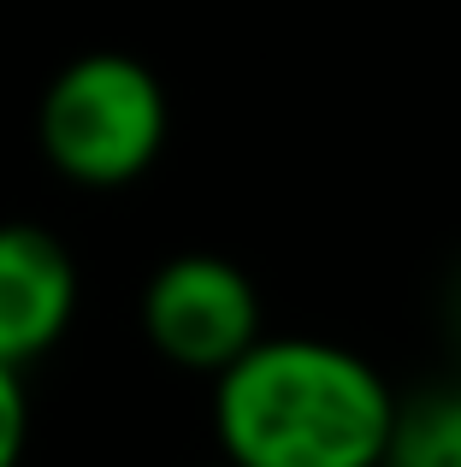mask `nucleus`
Returning a JSON list of instances; mask_svg holds the SVG:
<instances>
[{
	"label": "nucleus",
	"instance_id": "nucleus-1",
	"mask_svg": "<svg viewBox=\"0 0 461 467\" xmlns=\"http://www.w3.org/2000/svg\"><path fill=\"white\" fill-rule=\"evenodd\" d=\"M396 397L332 337H254L213 373V432L230 467H384Z\"/></svg>",
	"mask_w": 461,
	"mask_h": 467
},
{
	"label": "nucleus",
	"instance_id": "nucleus-2",
	"mask_svg": "<svg viewBox=\"0 0 461 467\" xmlns=\"http://www.w3.org/2000/svg\"><path fill=\"white\" fill-rule=\"evenodd\" d=\"M166 89L130 54H83L47 83L36 137L59 178L83 190H125L166 149Z\"/></svg>",
	"mask_w": 461,
	"mask_h": 467
},
{
	"label": "nucleus",
	"instance_id": "nucleus-3",
	"mask_svg": "<svg viewBox=\"0 0 461 467\" xmlns=\"http://www.w3.org/2000/svg\"><path fill=\"white\" fill-rule=\"evenodd\" d=\"M142 337L184 373H225L261 337V290L225 254H172L142 290Z\"/></svg>",
	"mask_w": 461,
	"mask_h": 467
},
{
	"label": "nucleus",
	"instance_id": "nucleus-4",
	"mask_svg": "<svg viewBox=\"0 0 461 467\" xmlns=\"http://www.w3.org/2000/svg\"><path fill=\"white\" fill-rule=\"evenodd\" d=\"M77 314V261L30 219L0 225V361L24 367L66 337Z\"/></svg>",
	"mask_w": 461,
	"mask_h": 467
},
{
	"label": "nucleus",
	"instance_id": "nucleus-5",
	"mask_svg": "<svg viewBox=\"0 0 461 467\" xmlns=\"http://www.w3.org/2000/svg\"><path fill=\"white\" fill-rule=\"evenodd\" d=\"M384 467H461V390L396 409Z\"/></svg>",
	"mask_w": 461,
	"mask_h": 467
},
{
	"label": "nucleus",
	"instance_id": "nucleus-6",
	"mask_svg": "<svg viewBox=\"0 0 461 467\" xmlns=\"http://www.w3.org/2000/svg\"><path fill=\"white\" fill-rule=\"evenodd\" d=\"M24 438H30V397H24L18 367L0 361V467H18Z\"/></svg>",
	"mask_w": 461,
	"mask_h": 467
},
{
	"label": "nucleus",
	"instance_id": "nucleus-7",
	"mask_svg": "<svg viewBox=\"0 0 461 467\" xmlns=\"http://www.w3.org/2000/svg\"><path fill=\"white\" fill-rule=\"evenodd\" d=\"M213 467H230V462H213Z\"/></svg>",
	"mask_w": 461,
	"mask_h": 467
}]
</instances>
